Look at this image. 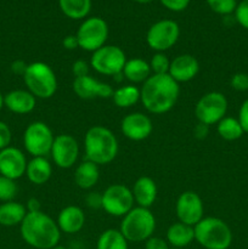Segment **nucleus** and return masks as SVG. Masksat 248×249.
<instances>
[{"mask_svg": "<svg viewBox=\"0 0 248 249\" xmlns=\"http://www.w3.org/2000/svg\"><path fill=\"white\" fill-rule=\"evenodd\" d=\"M134 196L131 189L123 184L109 185L101 194V208L108 215L123 218L134 208Z\"/></svg>", "mask_w": 248, "mask_h": 249, "instance_id": "obj_11", "label": "nucleus"}, {"mask_svg": "<svg viewBox=\"0 0 248 249\" xmlns=\"http://www.w3.org/2000/svg\"><path fill=\"white\" fill-rule=\"evenodd\" d=\"M228 99L223 92L209 91L197 101L195 116L198 123L211 126L218 124L228 112Z\"/></svg>", "mask_w": 248, "mask_h": 249, "instance_id": "obj_10", "label": "nucleus"}, {"mask_svg": "<svg viewBox=\"0 0 248 249\" xmlns=\"http://www.w3.org/2000/svg\"><path fill=\"white\" fill-rule=\"evenodd\" d=\"M135 2H139V4H148V2L153 1V0H134Z\"/></svg>", "mask_w": 248, "mask_h": 249, "instance_id": "obj_46", "label": "nucleus"}, {"mask_svg": "<svg viewBox=\"0 0 248 249\" xmlns=\"http://www.w3.org/2000/svg\"><path fill=\"white\" fill-rule=\"evenodd\" d=\"M2 107H4V95L0 92V111L2 109Z\"/></svg>", "mask_w": 248, "mask_h": 249, "instance_id": "obj_45", "label": "nucleus"}, {"mask_svg": "<svg viewBox=\"0 0 248 249\" xmlns=\"http://www.w3.org/2000/svg\"><path fill=\"white\" fill-rule=\"evenodd\" d=\"M122 74L126 80L135 84H143L152 75L150 63L140 57H134L126 60Z\"/></svg>", "mask_w": 248, "mask_h": 249, "instance_id": "obj_24", "label": "nucleus"}, {"mask_svg": "<svg viewBox=\"0 0 248 249\" xmlns=\"http://www.w3.org/2000/svg\"><path fill=\"white\" fill-rule=\"evenodd\" d=\"M62 46L66 50H74V49L79 48L78 45V39L75 36V34H70V36H66L62 39Z\"/></svg>", "mask_w": 248, "mask_h": 249, "instance_id": "obj_41", "label": "nucleus"}, {"mask_svg": "<svg viewBox=\"0 0 248 249\" xmlns=\"http://www.w3.org/2000/svg\"><path fill=\"white\" fill-rule=\"evenodd\" d=\"M89 71H90V63L87 62V61L77 60L73 62L72 74L74 75V78H80V77H85V75H89Z\"/></svg>", "mask_w": 248, "mask_h": 249, "instance_id": "obj_38", "label": "nucleus"}, {"mask_svg": "<svg viewBox=\"0 0 248 249\" xmlns=\"http://www.w3.org/2000/svg\"><path fill=\"white\" fill-rule=\"evenodd\" d=\"M108 24L104 18L97 16L87 17L80 23L75 36L78 39V45L82 50L94 53L99 50L108 39Z\"/></svg>", "mask_w": 248, "mask_h": 249, "instance_id": "obj_7", "label": "nucleus"}, {"mask_svg": "<svg viewBox=\"0 0 248 249\" xmlns=\"http://www.w3.org/2000/svg\"><path fill=\"white\" fill-rule=\"evenodd\" d=\"M26 155L19 148L9 146L0 151V175L17 180L26 175Z\"/></svg>", "mask_w": 248, "mask_h": 249, "instance_id": "obj_17", "label": "nucleus"}, {"mask_svg": "<svg viewBox=\"0 0 248 249\" xmlns=\"http://www.w3.org/2000/svg\"><path fill=\"white\" fill-rule=\"evenodd\" d=\"M170 249H180V248H170Z\"/></svg>", "mask_w": 248, "mask_h": 249, "instance_id": "obj_48", "label": "nucleus"}, {"mask_svg": "<svg viewBox=\"0 0 248 249\" xmlns=\"http://www.w3.org/2000/svg\"><path fill=\"white\" fill-rule=\"evenodd\" d=\"M180 36V27L173 19L155 22L146 33V43L156 53H164L177 44Z\"/></svg>", "mask_w": 248, "mask_h": 249, "instance_id": "obj_12", "label": "nucleus"}, {"mask_svg": "<svg viewBox=\"0 0 248 249\" xmlns=\"http://www.w3.org/2000/svg\"><path fill=\"white\" fill-rule=\"evenodd\" d=\"M216 133L224 140L235 141L242 138L245 131L237 118L226 116L216 124Z\"/></svg>", "mask_w": 248, "mask_h": 249, "instance_id": "obj_30", "label": "nucleus"}, {"mask_svg": "<svg viewBox=\"0 0 248 249\" xmlns=\"http://www.w3.org/2000/svg\"><path fill=\"white\" fill-rule=\"evenodd\" d=\"M50 156L56 167L61 169H70L74 167L79 157V143L74 136L70 134H60L55 136Z\"/></svg>", "mask_w": 248, "mask_h": 249, "instance_id": "obj_13", "label": "nucleus"}, {"mask_svg": "<svg viewBox=\"0 0 248 249\" xmlns=\"http://www.w3.org/2000/svg\"><path fill=\"white\" fill-rule=\"evenodd\" d=\"M96 249H129V242L119 229H107L99 236Z\"/></svg>", "mask_w": 248, "mask_h": 249, "instance_id": "obj_29", "label": "nucleus"}, {"mask_svg": "<svg viewBox=\"0 0 248 249\" xmlns=\"http://www.w3.org/2000/svg\"><path fill=\"white\" fill-rule=\"evenodd\" d=\"M140 89L134 84H128L114 90L112 100L119 108H130L140 101Z\"/></svg>", "mask_w": 248, "mask_h": 249, "instance_id": "obj_28", "label": "nucleus"}, {"mask_svg": "<svg viewBox=\"0 0 248 249\" xmlns=\"http://www.w3.org/2000/svg\"><path fill=\"white\" fill-rule=\"evenodd\" d=\"M180 87L169 74H152L140 88V101L152 114L169 112L179 99Z\"/></svg>", "mask_w": 248, "mask_h": 249, "instance_id": "obj_1", "label": "nucleus"}, {"mask_svg": "<svg viewBox=\"0 0 248 249\" xmlns=\"http://www.w3.org/2000/svg\"><path fill=\"white\" fill-rule=\"evenodd\" d=\"M85 213L80 207L67 206L58 213L57 225L61 232L67 235H74L82 231L85 225Z\"/></svg>", "mask_w": 248, "mask_h": 249, "instance_id": "obj_20", "label": "nucleus"}, {"mask_svg": "<svg viewBox=\"0 0 248 249\" xmlns=\"http://www.w3.org/2000/svg\"><path fill=\"white\" fill-rule=\"evenodd\" d=\"M131 192L136 206L150 209L157 199L158 189L152 178L140 177L134 182Z\"/></svg>", "mask_w": 248, "mask_h": 249, "instance_id": "obj_21", "label": "nucleus"}, {"mask_svg": "<svg viewBox=\"0 0 248 249\" xmlns=\"http://www.w3.org/2000/svg\"><path fill=\"white\" fill-rule=\"evenodd\" d=\"M26 208L28 213H34V212H40L41 211V206L39 199L36 198H29L28 202L26 204Z\"/></svg>", "mask_w": 248, "mask_h": 249, "instance_id": "obj_44", "label": "nucleus"}, {"mask_svg": "<svg viewBox=\"0 0 248 249\" xmlns=\"http://www.w3.org/2000/svg\"><path fill=\"white\" fill-rule=\"evenodd\" d=\"M27 66H28V63H26L24 61H22V60L14 61V62L11 63L12 73H15V74L23 77L24 72H26V70H27Z\"/></svg>", "mask_w": 248, "mask_h": 249, "instance_id": "obj_42", "label": "nucleus"}, {"mask_svg": "<svg viewBox=\"0 0 248 249\" xmlns=\"http://www.w3.org/2000/svg\"><path fill=\"white\" fill-rule=\"evenodd\" d=\"M230 85L236 91H247L248 90V74L243 72L235 73L231 77Z\"/></svg>", "mask_w": 248, "mask_h": 249, "instance_id": "obj_35", "label": "nucleus"}, {"mask_svg": "<svg viewBox=\"0 0 248 249\" xmlns=\"http://www.w3.org/2000/svg\"><path fill=\"white\" fill-rule=\"evenodd\" d=\"M55 135L46 123L32 122L23 133V147L32 157H46L50 155Z\"/></svg>", "mask_w": 248, "mask_h": 249, "instance_id": "obj_9", "label": "nucleus"}, {"mask_svg": "<svg viewBox=\"0 0 248 249\" xmlns=\"http://www.w3.org/2000/svg\"><path fill=\"white\" fill-rule=\"evenodd\" d=\"M233 14L237 23L248 31V0H242L238 2Z\"/></svg>", "mask_w": 248, "mask_h": 249, "instance_id": "obj_34", "label": "nucleus"}, {"mask_svg": "<svg viewBox=\"0 0 248 249\" xmlns=\"http://www.w3.org/2000/svg\"><path fill=\"white\" fill-rule=\"evenodd\" d=\"M12 140V131L9 124L4 121H0V151L9 147Z\"/></svg>", "mask_w": 248, "mask_h": 249, "instance_id": "obj_36", "label": "nucleus"}, {"mask_svg": "<svg viewBox=\"0 0 248 249\" xmlns=\"http://www.w3.org/2000/svg\"><path fill=\"white\" fill-rule=\"evenodd\" d=\"M145 249H170V246L164 238L152 236L145 242Z\"/></svg>", "mask_w": 248, "mask_h": 249, "instance_id": "obj_39", "label": "nucleus"}, {"mask_svg": "<svg viewBox=\"0 0 248 249\" xmlns=\"http://www.w3.org/2000/svg\"><path fill=\"white\" fill-rule=\"evenodd\" d=\"M237 119L240 122L241 126H242L243 131L248 133V99L245 100L242 102V105H241Z\"/></svg>", "mask_w": 248, "mask_h": 249, "instance_id": "obj_40", "label": "nucleus"}, {"mask_svg": "<svg viewBox=\"0 0 248 249\" xmlns=\"http://www.w3.org/2000/svg\"><path fill=\"white\" fill-rule=\"evenodd\" d=\"M27 179L34 185L46 184L53 175V165L46 157H32L27 163Z\"/></svg>", "mask_w": 248, "mask_h": 249, "instance_id": "obj_23", "label": "nucleus"}, {"mask_svg": "<svg viewBox=\"0 0 248 249\" xmlns=\"http://www.w3.org/2000/svg\"><path fill=\"white\" fill-rule=\"evenodd\" d=\"M199 72V62L194 55L181 53L170 60L168 74L177 83H187L195 79Z\"/></svg>", "mask_w": 248, "mask_h": 249, "instance_id": "obj_18", "label": "nucleus"}, {"mask_svg": "<svg viewBox=\"0 0 248 249\" xmlns=\"http://www.w3.org/2000/svg\"><path fill=\"white\" fill-rule=\"evenodd\" d=\"M207 5L213 12L218 15H230L235 12L237 1L236 0H206Z\"/></svg>", "mask_w": 248, "mask_h": 249, "instance_id": "obj_33", "label": "nucleus"}, {"mask_svg": "<svg viewBox=\"0 0 248 249\" xmlns=\"http://www.w3.org/2000/svg\"><path fill=\"white\" fill-rule=\"evenodd\" d=\"M126 55L119 46L104 45L94 51L90 57V67L99 74L117 77L122 74L126 62Z\"/></svg>", "mask_w": 248, "mask_h": 249, "instance_id": "obj_8", "label": "nucleus"}, {"mask_svg": "<svg viewBox=\"0 0 248 249\" xmlns=\"http://www.w3.org/2000/svg\"><path fill=\"white\" fill-rule=\"evenodd\" d=\"M22 78L27 90L36 99H51L57 91V78L53 68L45 62L28 63Z\"/></svg>", "mask_w": 248, "mask_h": 249, "instance_id": "obj_6", "label": "nucleus"}, {"mask_svg": "<svg viewBox=\"0 0 248 249\" xmlns=\"http://www.w3.org/2000/svg\"><path fill=\"white\" fill-rule=\"evenodd\" d=\"M194 230L195 241L204 249H229L232 243L230 226L216 216H204Z\"/></svg>", "mask_w": 248, "mask_h": 249, "instance_id": "obj_4", "label": "nucleus"}, {"mask_svg": "<svg viewBox=\"0 0 248 249\" xmlns=\"http://www.w3.org/2000/svg\"><path fill=\"white\" fill-rule=\"evenodd\" d=\"M18 192L16 180H12L10 178L0 175V202H10L14 201Z\"/></svg>", "mask_w": 248, "mask_h": 249, "instance_id": "obj_31", "label": "nucleus"}, {"mask_svg": "<svg viewBox=\"0 0 248 249\" xmlns=\"http://www.w3.org/2000/svg\"><path fill=\"white\" fill-rule=\"evenodd\" d=\"M74 94L82 100H95V99H112L113 88L108 83L95 79L91 75L74 78L72 84Z\"/></svg>", "mask_w": 248, "mask_h": 249, "instance_id": "obj_15", "label": "nucleus"}, {"mask_svg": "<svg viewBox=\"0 0 248 249\" xmlns=\"http://www.w3.org/2000/svg\"><path fill=\"white\" fill-rule=\"evenodd\" d=\"M51 249H67V248L63 247V246H61V245H57V246H55V247L51 248Z\"/></svg>", "mask_w": 248, "mask_h": 249, "instance_id": "obj_47", "label": "nucleus"}, {"mask_svg": "<svg viewBox=\"0 0 248 249\" xmlns=\"http://www.w3.org/2000/svg\"><path fill=\"white\" fill-rule=\"evenodd\" d=\"M148 63L152 74H168L169 72L170 60L164 53H156Z\"/></svg>", "mask_w": 248, "mask_h": 249, "instance_id": "obj_32", "label": "nucleus"}, {"mask_svg": "<svg viewBox=\"0 0 248 249\" xmlns=\"http://www.w3.org/2000/svg\"><path fill=\"white\" fill-rule=\"evenodd\" d=\"M119 145L116 135L104 125L88 129L84 136L85 160L100 165L109 164L118 155Z\"/></svg>", "mask_w": 248, "mask_h": 249, "instance_id": "obj_3", "label": "nucleus"}, {"mask_svg": "<svg viewBox=\"0 0 248 249\" xmlns=\"http://www.w3.org/2000/svg\"><path fill=\"white\" fill-rule=\"evenodd\" d=\"M194 133H195V136H196L197 139H199V140H203V139H206L207 135H208L209 126L206 125V124L198 123L196 125V128H195Z\"/></svg>", "mask_w": 248, "mask_h": 249, "instance_id": "obj_43", "label": "nucleus"}, {"mask_svg": "<svg viewBox=\"0 0 248 249\" xmlns=\"http://www.w3.org/2000/svg\"><path fill=\"white\" fill-rule=\"evenodd\" d=\"M36 106V97L28 90H11L4 95V107L16 114H28Z\"/></svg>", "mask_w": 248, "mask_h": 249, "instance_id": "obj_19", "label": "nucleus"}, {"mask_svg": "<svg viewBox=\"0 0 248 249\" xmlns=\"http://www.w3.org/2000/svg\"><path fill=\"white\" fill-rule=\"evenodd\" d=\"M175 213L180 223L195 226L204 218L203 201L195 191H185L177 197Z\"/></svg>", "mask_w": 248, "mask_h": 249, "instance_id": "obj_14", "label": "nucleus"}, {"mask_svg": "<svg viewBox=\"0 0 248 249\" xmlns=\"http://www.w3.org/2000/svg\"><path fill=\"white\" fill-rule=\"evenodd\" d=\"M165 240L170 248L185 249V247L190 246L195 241L194 226L180 221L172 224L165 233Z\"/></svg>", "mask_w": 248, "mask_h": 249, "instance_id": "obj_22", "label": "nucleus"}, {"mask_svg": "<svg viewBox=\"0 0 248 249\" xmlns=\"http://www.w3.org/2000/svg\"><path fill=\"white\" fill-rule=\"evenodd\" d=\"M27 213L28 212L24 204L16 201L4 202L0 204V225L6 228L21 225Z\"/></svg>", "mask_w": 248, "mask_h": 249, "instance_id": "obj_26", "label": "nucleus"}, {"mask_svg": "<svg viewBox=\"0 0 248 249\" xmlns=\"http://www.w3.org/2000/svg\"><path fill=\"white\" fill-rule=\"evenodd\" d=\"M100 179L99 165L90 160H83L74 172V182L79 189L90 190L97 184Z\"/></svg>", "mask_w": 248, "mask_h": 249, "instance_id": "obj_25", "label": "nucleus"}, {"mask_svg": "<svg viewBox=\"0 0 248 249\" xmlns=\"http://www.w3.org/2000/svg\"><path fill=\"white\" fill-rule=\"evenodd\" d=\"M58 5L62 14L71 19H85L91 10V0H58Z\"/></svg>", "mask_w": 248, "mask_h": 249, "instance_id": "obj_27", "label": "nucleus"}, {"mask_svg": "<svg viewBox=\"0 0 248 249\" xmlns=\"http://www.w3.org/2000/svg\"><path fill=\"white\" fill-rule=\"evenodd\" d=\"M156 230V218L148 208L134 207L122 218L119 231L128 242H146Z\"/></svg>", "mask_w": 248, "mask_h": 249, "instance_id": "obj_5", "label": "nucleus"}, {"mask_svg": "<svg viewBox=\"0 0 248 249\" xmlns=\"http://www.w3.org/2000/svg\"><path fill=\"white\" fill-rule=\"evenodd\" d=\"M121 131L131 141L146 140L153 131L152 121L142 112H133L122 119Z\"/></svg>", "mask_w": 248, "mask_h": 249, "instance_id": "obj_16", "label": "nucleus"}, {"mask_svg": "<svg viewBox=\"0 0 248 249\" xmlns=\"http://www.w3.org/2000/svg\"><path fill=\"white\" fill-rule=\"evenodd\" d=\"M159 2L170 11L180 12L189 6L190 0H159Z\"/></svg>", "mask_w": 248, "mask_h": 249, "instance_id": "obj_37", "label": "nucleus"}, {"mask_svg": "<svg viewBox=\"0 0 248 249\" xmlns=\"http://www.w3.org/2000/svg\"><path fill=\"white\" fill-rule=\"evenodd\" d=\"M19 232L22 240L35 249L53 248L60 243L62 233L57 223L43 211L27 213L19 225Z\"/></svg>", "mask_w": 248, "mask_h": 249, "instance_id": "obj_2", "label": "nucleus"}]
</instances>
